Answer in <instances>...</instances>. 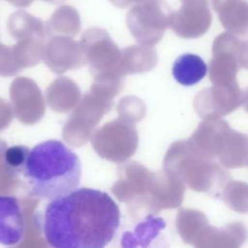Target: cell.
Segmentation results:
<instances>
[{
    "label": "cell",
    "instance_id": "cell-1",
    "mask_svg": "<svg viewBox=\"0 0 248 248\" xmlns=\"http://www.w3.org/2000/svg\"><path fill=\"white\" fill-rule=\"evenodd\" d=\"M50 248H106L120 226V209L106 192L81 187L48 201L37 217Z\"/></svg>",
    "mask_w": 248,
    "mask_h": 248
},
{
    "label": "cell",
    "instance_id": "cell-2",
    "mask_svg": "<svg viewBox=\"0 0 248 248\" xmlns=\"http://www.w3.org/2000/svg\"><path fill=\"white\" fill-rule=\"evenodd\" d=\"M21 174L32 196L50 201L78 188L82 166L79 157L64 142L47 140L30 150Z\"/></svg>",
    "mask_w": 248,
    "mask_h": 248
},
{
    "label": "cell",
    "instance_id": "cell-3",
    "mask_svg": "<svg viewBox=\"0 0 248 248\" xmlns=\"http://www.w3.org/2000/svg\"><path fill=\"white\" fill-rule=\"evenodd\" d=\"M172 11L164 0H148L134 7L127 16V25L137 42L154 45L170 26Z\"/></svg>",
    "mask_w": 248,
    "mask_h": 248
},
{
    "label": "cell",
    "instance_id": "cell-4",
    "mask_svg": "<svg viewBox=\"0 0 248 248\" xmlns=\"http://www.w3.org/2000/svg\"><path fill=\"white\" fill-rule=\"evenodd\" d=\"M118 248H170L165 219L153 214L145 216L121 232Z\"/></svg>",
    "mask_w": 248,
    "mask_h": 248
},
{
    "label": "cell",
    "instance_id": "cell-5",
    "mask_svg": "<svg viewBox=\"0 0 248 248\" xmlns=\"http://www.w3.org/2000/svg\"><path fill=\"white\" fill-rule=\"evenodd\" d=\"M182 6L172 12L170 26L179 36L196 38L209 28L211 14L207 0H181Z\"/></svg>",
    "mask_w": 248,
    "mask_h": 248
},
{
    "label": "cell",
    "instance_id": "cell-6",
    "mask_svg": "<svg viewBox=\"0 0 248 248\" xmlns=\"http://www.w3.org/2000/svg\"><path fill=\"white\" fill-rule=\"evenodd\" d=\"M26 231L23 209L17 198L0 194V244H19Z\"/></svg>",
    "mask_w": 248,
    "mask_h": 248
},
{
    "label": "cell",
    "instance_id": "cell-7",
    "mask_svg": "<svg viewBox=\"0 0 248 248\" xmlns=\"http://www.w3.org/2000/svg\"><path fill=\"white\" fill-rule=\"evenodd\" d=\"M207 65L203 59L193 53L179 55L172 65L174 79L185 86H191L201 81L206 75Z\"/></svg>",
    "mask_w": 248,
    "mask_h": 248
},
{
    "label": "cell",
    "instance_id": "cell-8",
    "mask_svg": "<svg viewBox=\"0 0 248 248\" xmlns=\"http://www.w3.org/2000/svg\"><path fill=\"white\" fill-rule=\"evenodd\" d=\"M30 149L25 145H13L4 152V161L6 166L14 172L22 173L29 156Z\"/></svg>",
    "mask_w": 248,
    "mask_h": 248
},
{
    "label": "cell",
    "instance_id": "cell-9",
    "mask_svg": "<svg viewBox=\"0 0 248 248\" xmlns=\"http://www.w3.org/2000/svg\"><path fill=\"white\" fill-rule=\"evenodd\" d=\"M0 154H1V141H0Z\"/></svg>",
    "mask_w": 248,
    "mask_h": 248
}]
</instances>
